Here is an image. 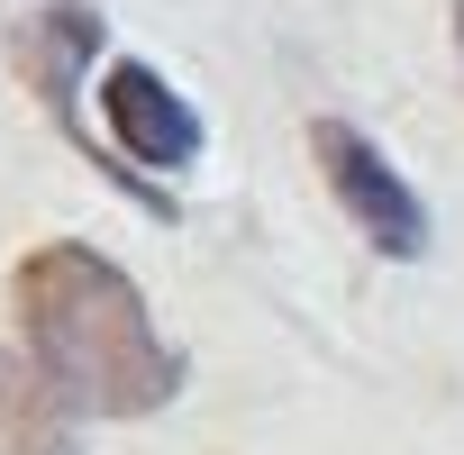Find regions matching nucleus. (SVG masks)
Here are the masks:
<instances>
[{
  "label": "nucleus",
  "instance_id": "20e7f679",
  "mask_svg": "<svg viewBox=\"0 0 464 455\" xmlns=\"http://www.w3.org/2000/svg\"><path fill=\"white\" fill-rule=\"evenodd\" d=\"M0 455H73V401L19 346H0Z\"/></svg>",
  "mask_w": 464,
  "mask_h": 455
},
{
  "label": "nucleus",
  "instance_id": "f257e3e1",
  "mask_svg": "<svg viewBox=\"0 0 464 455\" xmlns=\"http://www.w3.org/2000/svg\"><path fill=\"white\" fill-rule=\"evenodd\" d=\"M19 337L37 373L92 419H146L182 392V355L155 337L146 292L101 247L55 237L19 265Z\"/></svg>",
  "mask_w": 464,
  "mask_h": 455
},
{
  "label": "nucleus",
  "instance_id": "f03ea898",
  "mask_svg": "<svg viewBox=\"0 0 464 455\" xmlns=\"http://www.w3.org/2000/svg\"><path fill=\"white\" fill-rule=\"evenodd\" d=\"M310 146H319V173H328L337 209L355 218V237H364L373 256H392V265L428 256V209H419V191L392 173V155H382L364 128H346V119H319V128H310Z\"/></svg>",
  "mask_w": 464,
  "mask_h": 455
},
{
  "label": "nucleus",
  "instance_id": "7ed1b4c3",
  "mask_svg": "<svg viewBox=\"0 0 464 455\" xmlns=\"http://www.w3.org/2000/svg\"><path fill=\"white\" fill-rule=\"evenodd\" d=\"M101 119H110L119 155L146 164V173H182L200 155V119H191V101L155 64H110L101 73Z\"/></svg>",
  "mask_w": 464,
  "mask_h": 455
},
{
  "label": "nucleus",
  "instance_id": "39448f33",
  "mask_svg": "<svg viewBox=\"0 0 464 455\" xmlns=\"http://www.w3.org/2000/svg\"><path fill=\"white\" fill-rule=\"evenodd\" d=\"M455 46H464V0H455Z\"/></svg>",
  "mask_w": 464,
  "mask_h": 455
}]
</instances>
